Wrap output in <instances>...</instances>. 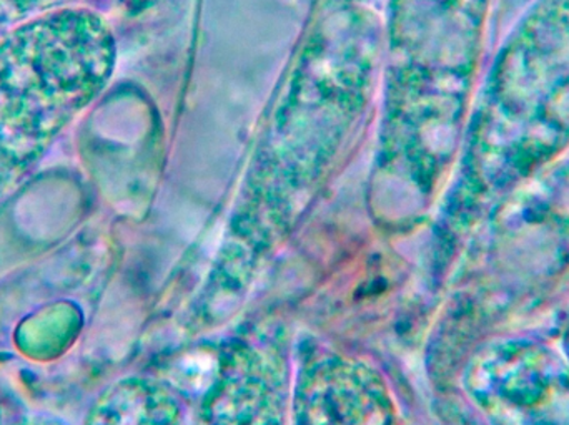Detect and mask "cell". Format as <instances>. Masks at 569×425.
<instances>
[{"instance_id":"cell-1","label":"cell","mask_w":569,"mask_h":425,"mask_svg":"<svg viewBox=\"0 0 569 425\" xmlns=\"http://www.w3.org/2000/svg\"><path fill=\"white\" fill-rule=\"evenodd\" d=\"M569 145V0H538L498 53L475 115L468 182L483 205Z\"/></svg>"},{"instance_id":"cell-2","label":"cell","mask_w":569,"mask_h":425,"mask_svg":"<svg viewBox=\"0 0 569 425\" xmlns=\"http://www.w3.org/2000/svg\"><path fill=\"white\" fill-rule=\"evenodd\" d=\"M116 45L90 7L30 20L0 39V200L109 82Z\"/></svg>"},{"instance_id":"cell-3","label":"cell","mask_w":569,"mask_h":425,"mask_svg":"<svg viewBox=\"0 0 569 425\" xmlns=\"http://www.w3.org/2000/svg\"><path fill=\"white\" fill-rule=\"evenodd\" d=\"M477 371L480 404L495 425H569V366L551 351L500 343Z\"/></svg>"},{"instance_id":"cell-4","label":"cell","mask_w":569,"mask_h":425,"mask_svg":"<svg viewBox=\"0 0 569 425\" xmlns=\"http://www.w3.org/2000/svg\"><path fill=\"white\" fill-rule=\"evenodd\" d=\"M92 2L96 0H0V33L10 32L39 17L89 7Z\"/></svg>"}]
</instances>
